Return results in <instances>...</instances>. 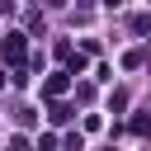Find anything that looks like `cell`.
<instances>
[{
    "label": "cell",
    "instance_id": "cell-2",
    "mask_svg": "<svg viewBox=\"0 0 151 151\" xmlns=\"http://www.w3.org/2000/svg\"><path fill=\"white\" fill-rule=\"evenodd\" d=\"M47 5H66V0H47Z\"/></svg>",
    "mask_w": 151,
    "mask_h": 151
},
{
    "label": "cell",
    "instance_id": "cell-1",
    "mask_svg": "<svg viewBox=\"0 0 151 151\" xmlns=\"http://www.w3.org/2000/svg\"><path fill=\"white\" fill-rule=\"evenodd\" d=\"M0 52H5L9 61H19V57H24V38H19V33H9V38L0 42Z\"/></svg>",
    "mask_w": 151,
    "mask_h": 151
}]
</instances>
